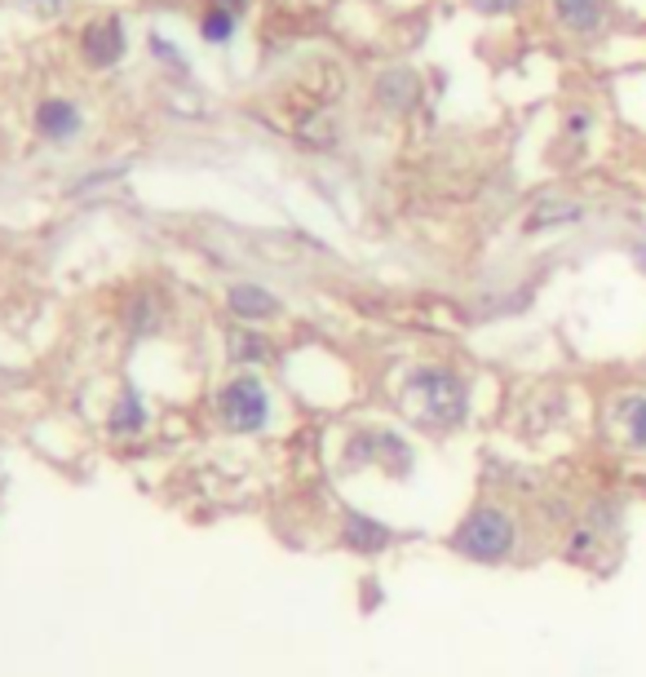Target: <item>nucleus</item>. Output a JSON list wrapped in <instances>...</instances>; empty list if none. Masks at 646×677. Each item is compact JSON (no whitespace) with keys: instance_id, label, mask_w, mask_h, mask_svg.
I'll list each match as a JSON object with an SVG mask.
<instances>
[{"instance_id":"nucleus-1","label":"nucleus","mask_w":646,"mask_h":677,"mask_svg":"<svg viewBox=\"0 0 646 677\" xmlns=\"http://www.w3.org/2000/svg\"><path fill=\"white\" fill-rule=\"evenodd\" d=\"M399 398L417 426L434 430V434H457L465 430L470 413H474V385L461 368L451 364H412L403 372Z\"/></svg>"},{"instance_id":"nucleus-2","label":"nucleus","mask_w":646,"mask_h":677,"mask_svg":"<svg viewBox=\"0 0 646 677\" xmlns=\"http://www.w3.org/2000/svg\"><path fill=\"white\" fill-rule=\"evenodd\" d=\"M523 545V522L509 505L483 501L451 527V554L474 567H505Z\"/></svg>"},{"instance_id":"nucleus-3","label":"nucleus","mask_w":646,"mask_h":677,"mask_svg":"<svg viewBox=\"0 0 646 677\" xmlns=\"http://www.w3.org/2000/svg\"><path fill=\"white\" fill-rule=\"evenodd\" d=\"M541 5H545V23L567 45L607 40L616 27V14H620V0H541Z\"/></svg>"},{"instance_id":"nucleus-4","label":"nucleus","mask_w":646,"mask_h":677,"mask_svg":"<svg viewBox=\"0 0 646 677\" xmlns=\"http://www.w3.org/2000/svg\"><path fill=\"white\" fill-rule=\"evenodd\" d=\"M218 417H222V426L235 430V434L266 430V421H271V394H266V385L257 381L252 372L231 377V381L222 385V394H218Z\"/></svg>"},{"instance_id":"nucleus-5","label":"nucleus","mask_w":646,"mask_h":677,"mask_svg":"<svg viewBox=\"0 0 646 677\" xmlns=\"http://www.w3.org/2000/svg\"><path fill=\"white\" fill-rule=\"evenodd\" d=\"M607 430L633 456H646V385H620L607 398Z\"/></svg>"},{"instance_id":"nucleus-6","label":"nucleus","mask_w":646,"mask_h":677,"mask_svg":"<svg viewBox=\"0 0 646 677\" xmlns=\"http://www.w3.org/2000/svg\"><path fill=\"white\" fill-rule=\"evenodd\" d=\"M381 111H390V115H412L425 98V81L412 72V66H385V72L376 76L372 85Z\"/></svg>"},{"instance_id":"nucleus-7","label":"nucleus","mask_w":646,"mask_h":677,"mask_svg":"<svg viewBox=\"0 0 646 677\" xmlns=\"http://www.w3.org/2000/svg\"><path fill=\"white\" fill-rule=\"evenodd\" d=\"M585 218H589V209L580 205V199H571V195H541L536 205H532V213L523 218V231H527V235L567 231V226H580Z\"/></svg>"},{"instance_id":"nucleus-8","label":"nucleus","mask_w":646,"mask_h":677,"mask_svg":"<svg viewBox=\"0 0 646 677\" xmlns=\"http://www.w3.org/2000/svg\"><path fill=\"white\" fill-rule=\"evenodd\" d=\"M80 49H85L89 66H115L124 58V27H120V19L107 14V19L89 23L85 36H80Z\"/></svg>"},{"instance_id":"nucleus-9","label":"nucleus","mask_w":646,"mask_h":677,"mask_svg":"<svg viewBox=\"0 0 646 677\" xmlns=\"http://www.w3.org/2000/svg\"><path fill=\"white\" fill-rule=\"evenodd\" d=\"M226 306H231V315H239L244 323H262V319H275V315H279V297H275L271 288H262V284H235V288L226 293Z\"/></svg>"},{"instance_id":"nucleus-10","label":"nucleus","mask_w":646,"mask_h":677,"mask_svg":"<svg viewBox=\"0 0 646 677\" xmlns=\"http://www.w3.org/2000/svg\"><path fill=\"white\" fill-rule=\"evenodd\" d=\"M36 128L45 133L49 143H67V138H76V133H80V111H76V102H62V98L40 102V111H36Z\"/></svg>"},{"instance_id":"nucleus-11","label":"nucleus","mask_w":646,"mask_h":677,"mask_svg":"<svg viewBox=\"0 0 646 677\" xmlns=\"http://www.w3.org/2000/svg\"><path fill=\"white\" fill-rule=\"evenodd\" d=\"M390 531H385L376 518H363V514H350L346 518V545L359 550V554H381L385 545H390Z\"/></svg>"},{"instance_id":"nucleus-12","label":"nucleus","mask_w":646,"mask_h":677,"mask_svg":"<svg viewBox=\"0 0 646 677\" xmlns=\"http://www.w3.org/2000/svg\"><path fill=\"white\" fill-rule=\"evenodd\" d=\"M111 434L115 439H128V434H138L142 426H147V408H142V398L134 394V390H124L120 394V403H115V408H111Z\"/></svg>"},{"instance_id":"nucleus-13","label":"nucleus","mask_w":646,"mask_h":677,"mask_svg":"<svg viewBox=\"0 0 646 677\" xmlns=\"http://www.w3.org/2000/svg\"><path fill=\"white\" fill-rule=\"evenodd\" d=\"M461 5L474 14V19H487V23H513L532 10V0H461Z\"/></svg>"},{"instance_id":"nucleus-14","label":"nucleus","mask_w":646,"mask_h":677,"mask_svg":"<svg viewBox=\"0 0 646 677\" xmlns=\"http://www.w3.org/2000/svg\"><path fill=\"white\" fill-rule=\"evenodd\" d=\"M226 350H231L235 364H266L271 359V342H266V336H257V332H248V328L226 336Z\"/></svg>"},{"instance_id":"nucleus-15","label":"nucleus","mask_w":646,"mask_h":677,"mask_svg":"<svg viewBox=\"0 0 646 677\" xmlns=\"http://www.w3.org/2000/svg\"><path fill=\"white\" fill-rule=\"evenodd\" d=\"M594 124H598V115H594V107L589 102H571L567 111H562V138L567 143H589V133H594Z\"/></svg>"},{"instance_id":"nucleus-16","label":"nucleus","mask_w":646,"mask_h":677,"mask_svg":"<svg viewBox=\"0 0 646 677\" xmlns=\"http://www.w3.org/2000/svg\"><path fill=\"white\" fill-rule=\"evenodd\" d=\"M235 14H226V10H209L204 19H200V36L209 40V45H226L231 36H235Z\"/></svg>"},{"instance_id":"nucleus-17","label":"nucleus","mask_w":646,"mask_h":677,"mask_svg":"<svg viewBox=\"0 0 646 677\" xmlns=\"http://www.w3.org/2000/svg\"><path fill=\"white\" fill-rule=\"evenodd\" d=\"M594 550V531L589 527H575V536L567 540V558H585Z\"/></svg>"},{"instance_id":"nucleus-18","label":"nucleus","mask_w":646,"mask_h":677,"mask_svg":"<svg viewBox=\"0 0 646 677\" xmlns=\"http://www.w3.org/2000/svg\"><path fill=\"white\" fill-rule=\"evenodd\" d=\"M32 10H40V14H58L62 5H67V0H27Z\"/></svg>"},{"instance_id":"nucleus-19","label":"nucleus","mask_w":646,"mask_h":677,"mask_svg":"<svg viewBox=\"0 0 646 677\" xmlns=\"http://www.w3.org/2000/svg\"><path fill=\"white\" fill-rule=\"evenodd\" d=\"M244 5H248V0H213V10H226V14H244Z\"/></svg>"},{"instance_id":"nucleus-20","label":"nucleus","mask_w":646,"mask_h":677,"mask_svg":"<svg viewBox=\"0 0 646 677\" xmlns=\"http://www.w3.org/2000/svg\"><path fill=\"white\" fill-rule=\"evenodd\" d=\"M629 253H633V266H637V270H642V275H646V239H637V244H633Z\"/></svg>"}]
</instances>
